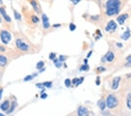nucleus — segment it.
Listing matches in <instances>:
<instances>
[{"label":"nucleus","mask_w":131,"mask_h":116,"mask_svg":"<svg viewBox=\"0 0 131 116\" xmlns=\"http://www.w3.org/2000/svg\"><path fill=\"white\" fill-rule=\"evenodd\" d=\"M0 4H2V0H0Z\"/></svg>","instance_id":"38"},{"label":"nucleus","mask_w":131,"mask_h":116,"mask_svg":"<svg viewBox=\"0 0 131 116\" xmlns=\"http://www.w3.org/2000/svg\"><path fill=\"white\" fill-rule=\"evenodd\" d=\"M55 58H56V54L54 53H50L49 58L51 59V60H54V59H55Z\"/></svg>","instance_id":"30"},{"label":"nucleus","mask_w":131,"mask_h":116,"mask_svg":"<svg viewBox=\"0 0 131 116\" xmlns=\"http://www.w3.org/2000/svg\"><path fill=\"white\" fill-rule=\"evenodd\" d=\"M4 115L2 114H1V113H0V116H3Z\"/></svg>","instance_id":"39"},{"label":"nucleus","mask_w":131,"mask_h":116,"mask_svg":"<svg viewBox=\"0 0 131 116\" xmlns=\"http://www.w3.org/2000/svg\"><path fill=\"white\" fill-rule=\"evenodd\" d=\"M2 91H3V90H2V89H0V100H1V98H2Z\"/></svg>","instance_id":"35"},{"label":"nucleus","mask_w":131,"mask_h":116,"mask_svg":"<svg viewBox=\"0 0 131 116\" xmlns=\"http://www.w3.org/2000/svg\"><path fill=\"white\" fill-rule=\"evenodd\" d=\"M89 68V67L88 66V65H87L86 64H84V65H82L80 68V70H87Z\"/></svg>","instance_id":"24"},{"label":"nucleus","mask_w":131,"mask_h":116,"mask_svg":"<svg viewBox=\"0 0 131 116\" xmlns=\"http://www.w3.org/2000/svg\"><path fill=\"white\" fill-rule=\"evenodd\" d=\"M7 63V59L5 56L0 55V66H5Z\"/></svg>","instance_id":"13"},{"label":"nucleus","mask_w":131,"mask_h":116,"mask_svg":"<svg viewBox=\"0 0 131 116\" xmlns=\"http://www.w3.org/2000/svg\"><path fill=\"white\" fill-rule=\"evenodd\" d=\"M70 84H71V82H70V80L68 79H66L65 80V85L66 86V87H69L70 86Z\"/></svg>","instance_id":"22"},{"label":"nucleus","mask_w":131,"mask_h":116,"mask_svg":"<svg viewBox=\"0 0 131 116\" xmlns=\"http://www.w3.org/2000/svg\"><path fill=\"white\" fill-rule=\"evenodd\" d=\"M15 105H16V103L14 102H14H12V105H11V109H10L9 111L8 112V113H12V112L14 110V109H15Z\"/></svg>","instance_id":"26"},{"label":"nucleus","mask_w":131,"mask_h":116,"mask_svg":"<svg viewBox=\"0 0 131 116\" xmlns=\"http://www.w3.org/2000/svg\"><path fill=\"white\" fill-rule=\"evenodd\" d=\"M127 60H128V63L126 64V66L128 67L131 66V55L127 58Z\"/></svg>","instance_id":"23"},{"label":"nucleus","mask_w":131,"mask_h":116,"mask_svg":"<svg viewBox=\"0 0 131 116\" xmlns=\"http://www.w3.org/2000/svg\"><path fill=\"white\" fill-rule=\"evenodd\" d=\"M117 45L118 46H119V47H122V44L121 43H118Z\"/></svg>","instance_id":"37"},{"label":"nucleus","mask_w":131,"mask_h":116,"mask_svg":"<svg viewBox=\"0 0 131 116\" xmlns=\"http://www.w3.org/2000/svg\"><path fill=\"white\" fill-rule=\"evenodd\" d=\"M42 19H43V27L45 29H48L50 28V23H49V19L48 16L45 14H43L42 15Z\"/></svg>","instance_id":"6"},{"label":"nucleus","mask_w":131,"mask_h":116,"mask_svg":"<svg viewBox=\"0 0 131 116\" xmlns=\"http://www.w3.org/2000/svg\"><path fill=\"white\" fill-rule=\"evenodd\" d=\"M54 63L55 66L58 68H61V66H62V62L60 60H58V59H56L54 60Z\"/></svg>","instance_id":"17"},{"label":"nucleus","mask_w":131,"mask_h":116,"mask_svg":"<svg viewBox=\"0 0 131 116\" xmlns=\"http://www.w3.org/2000/svg\"><path fill=\"white\" fill-rule=\"evenodd\" d=\"M48 96V95H47V94H46V93H43V95H42V96H41V98H42V99H46V98H47V97Z\"/></svg>","instance_id":"32"},{"label":"nucleus","mask_w":131,"mask_h":116,"mask_svg":"<svg viewBox=\"0 0 131 116\" xmlns=\"http://www.w3.org/2000/svg\"><path fill=\"white\" fill-rule=\"evenodd\" d=\"M5 51V48L4 47H2V46H1V45H0V51L1 52H4Z\"/></svg>","instance_id":"34"},{"label":"nucleus","mask_w":131,"mask_h":116,"mask_svg":"<svg viewBox=\"0 0 131 116\" xmlns=\"http://www.w3.org/2000/svg\"><path fill=\"white\" fill-rule=\"evenodd\" d=\"M9 101H8V100L5 101L4 102L1 104V106H0L1 109L2 110V111H4L7 110L9 109Z\"/></svg>","instance_id":"11"},{"label":"nucleus","mask_w":131,"mask_h":116,"mask_svg":"<svg viewBox=\"0 0 131 116\" xmlns=\"http://www.w3.org/2000/svg\"><path fill=\"white\" fill-rule=\"evenodd\" d=\"M98 105L100 107V108L101 109V110H103L105 109L106 107V104H105L104 101L103 100H100L98 102Z\"/></svg>","instance_id":"15"},{"label":"nucleus","mask_w":131,"mask_h":116,"mask_svg":"<svg viewBox=\"0 0 131 116\" xmlns=\"http://www.w3.org/2000/svg\"><path fill=\"white\" fill-rule=\"evenodd\" d=\"M128 15L126 14H122V15H120V16H118V18H117V21L118 22V23L120 25H122V24H124V22L128 18Z\"/></svg>","instance_id":"9"},{"label":"nucleus","mask_w":131,"mask_h":116,"mask_svg":"<svg viewBox=\"0 0 131 116\" xmlns=\"http://www.w3.org/2000/svg\"><path fill=\"white\" fill-rule=\"evenodd\" d=\"M69 29H70L71 31H74L76 29V25H74V24H70V25H69Z\"/></svg>","instance_id":"27"},{"label":"nucleus","mask_w":131,"mask_h":116,"mask_svg":"<svg viewBox=\"0 0 131 116\" xmlns=\"http://www.w3.org/2000/svg\"><path fill=\"white\" fill-rule=\"evenodd\" d=\"M61 26V25L60 24H54V25H53L54 27H55V28H56V27H59Z\"/></svg>","instance_id":"36"},{"label":"nucleus","mask_w":131,"mask_h":116,"mask_svg":"<svg viewBox=\"0 0 131 116\" xmlns=\"http://www.w3.org/2000/svg\"><path fill=\"white\" fill-rule=\"evenodd\" d=\"M78 114L79 116H86L88 114V110L86 107H80L78 109Z\"/></svg>","instance_id":"10"},{"label":"nucleus","mask_w":131,"mask_h":116,"mask_svg":"<svg viewBox=\"0 0 131 116\" xmlns=\"http://www.w3.org/2000/svg\"><path fill=\"white\" fill-rule=\"evenodd\" d=\"M31 4L33 6V7L34 8V10L36 11H38V6H37V4L36 2L34 0H32L31 1Z\"/></svg>","instance_id":"19"},{"label":"nucleus","mask_w":131,"mask_h":116,"mask_svg":"<svg viewBox=\"0 0 131 116\" xmlns=\"http://www.w3.org/2000/svg\"><path fill=\"white\" fill-rule=\"evenodd\" d=\"M32 21H33L34 23H36V22H37L39 21V19H38L37 16H33V17H32Z\"/></svg>","instance_id":"29"},{"label":"nucleus","mask_w":131,"mask_h":116,"mask_svg":"<svg viewBox=\"0 0 131 116\" xmlns=\"http://www.w3.org/2000/svg\"><path fill=\"white\" fill-rule=\"evenodd\" d=\"M60 60H61V62H62V61H64V60H65V58L64 57V56H60Z\"/></svg>","instance_id":"33"},{"label":"nucleus","mask_w":131,"mask_h":116,"mask_svg":"<svg viewBox=\"0 0 131 116\" xmlns=\"http://www.w3.org/2000/svg\"><path fill=\"white\" fill-rule=\"evenodd\" d=\"M117 99L113 95H110L107 99V105L110 109H113L118 105Z\"/></svg>","instance_id":"2"},{"label":"nucleus","mask_w":131,"mask_h":116,"mask_svg":"<svg viewBox=\"0 0 131 116\" xmlns=\"http://www.w3.org/2000/svg\"><path fill=\"white\" fill-rule=\"evenodd\" d=\"M121 6L119 0H108L106 3L107 14L108 15H113L118 14Z\"/></svg>","instance_id":"1"},{"label":"nucleus","mask_w":131,"mask_h":116,"mask_svg":"<svg viewBox=\"0 0 131 116\" xmlns=\"http://www.w3.org/2000/svg\"><path fill=\"white\" fill-rule=\"evenodd\" d=\"M0 37H1V41L4 44H8L10 42L11 39V35L10 33L6 31H3L1 32L0 34Z\"/></svg>","instance_id":"3"},{"label":"nucleus","mask_w":131,"mask_h":116,"mask_svg":"<svg viewBox=\"0 0 131 116\" xmlns=\"http://www.w3.org/2000/svg\"><path fill=\"white\" fill-rule=\"evenodd\" d=\"M117 25L116 23L114 21H111L108 22L107 26L106 28V31H114L116 29Z\"/></svg>","instance_id":"5"},{"label":"nucleus","mask_w":131,"mask_h":116,"mask_svg":"<svg viewBox=\"0 0 131 116\" xmlns=\"http://www.w3.org/2000/svg\"><path fill=\"white\" fill-rule=\"evenodd\" d=\"M70 1H71V2H72L74 5H76L77 4L79 3L81 0H70Z\"/></svg>","instance_id":"31"},{"label":"nucleus","mask_w":131,"mask_h":116,"mask_svg":"<svg viewBox=\"0 0 131 116\" xmlns=\"http://www.w3.org/2000/svg\"><path fill=\"white\" fill-rule=\"evenodd\" d=\"M127 105L129 109H131V93H129L127 97Z\"/></svg>","instance_id":"18"},{"label":"nucleus","mask_w":131,"mask_h":116,"mask_svg":"<svg viewBox=\"0 0 131 116\" xmlns=\"http://www.w3.org/2000/svg\"><path fill=\"white\" fill-rule=\"evenodd\" d=\"M0 13L2 14V16H3V17H4V18L5 19V20L6 22H9L11 21V18H10L9 16L7 14H6L5 10L2 7H0Z\"/></svg>","instance_id":"7"},{"label":"nucleus","mask_w":131,"mask_h":116,"mask_svg":"<svg viewBox=\"0 0 131 116\" xmlns=\"http://www.w3.org/2000/svg\"><path fill=\"white\" fill-rule=\"evenodd\" d=\"M130 37H131L130 30H129V29H127V31H126L124 32L122 35L121 38L122 39H124V41H126V40H128V39L130 38Z\"/></svg>","instance_id":"12"},{"label":"nucleus","mask_w":131,"mask_h":116,"mask_svg":"<svg viewBox=\"0 0 131 116\" xmlns=\"http://www.w3.org/2000/svg\"><path fill=\"white\" fill-rule=\"evenodd\" d=\"M34 77V76H32V75H28L26 77H25V79H24V80L25 81H29L30 80H32V79Z\"/></svg>","instance_id":"28"},{"label":"nucleus","mask_w":131,"mask_h":116,"mask_svg":"<svg viewBox=\"0 0 131 116\" xmlns=\"http://www.w3.org/2000/svg\"><path fill=\"white\" fill-rule=\"evenodd\" d=\"M106 59L107 61L111 62V61H112L113 59H114V55L112 52H110L108 53V54L106 55Z\"/></svg>","instance_id":"14"},{"label":"nucleus","mask_w":131,"mask_h":116,"mask_svg":"<svg viewBox=\"0 0 131 116\" xmlns=\"http://www.w3.org/2000/svg\"><path fill=\"white\" fill-rule=\"evenodd\" d=\"M16 45L18 48L22 51H27L28 50V49H29L28 45L26 43H25V42H22V40L20 39L16 40Z\"/></svg>","instance_id":"4"},{"label":"nucleus","mask_w":131,"mask_h":116,"mask_svg":"<svg viewBox=\"0 0 131 116\" xmlns=\"http://www.w3.org/2000/svg\"><path fill=\"white\" fill-rule=\"evenodd\" d=\"M121 80V78L119 77H116L114 79L112 82V89L113 90H116L118 87L119 83Z\"/></svg>","instance_id":"8"},{"label":"nucleus","mask_w":131,"mask_h":116,"mask_svg":"<svg viewBox=\"0 0 131 116\" xmlns=\"http://www.w3.org/2000/svg\"><path fill=\"white\" fill-rule=\"evenodd\" d=\"M83 77H82L80 79H79L75 78V79H74V80H73L72 83H73V84H76V86H78L79 84L82 83V82H83Z\"/></svg>","instance_id":"16"},{"label":"nucleus","mask_w":131,"mask_h":116,"mask_svg":"<svg viewBox=\"0 0 131 116\" xmlns=\"http://www.w3.org/2000/svg\"><path fill=\"white\" fill-rule=\"evenodd\" d=\"M44 65V63L43 61H40L36 64V68L37 69H40L43 68Z\"/></svg>","instance_id":"20"},{"label":"nucleus","mask_w":131,"mask_h":116,"mask_svg":"<svg viewBox=\"0 0 131 116\" xmlns=\"http://www.w3.org/2000/svg\"><path fill=\"white\" fill-rule=\"evenodd\" d=\"M43 86H45L46 87H48V88H50L52 86V82H45L43 84Z\"/></svg>","instance_id":"21"},{"label":"nucleus","mask_w":131,"mask_h":116,"mask_svg":"<svg viewBox=\"0 0 131 116\" xmlns=\"http://www.w3.org/2000/svg\"><path fill=\"white\" fill-rule=\"evenodd\" d=\"M14 15H15V18L16 19H19V20H20V19H21V16H20V15L19 14V13L16 12V11L14 12Z\"/></svg>","instance_id":"25"}]
</instances>
